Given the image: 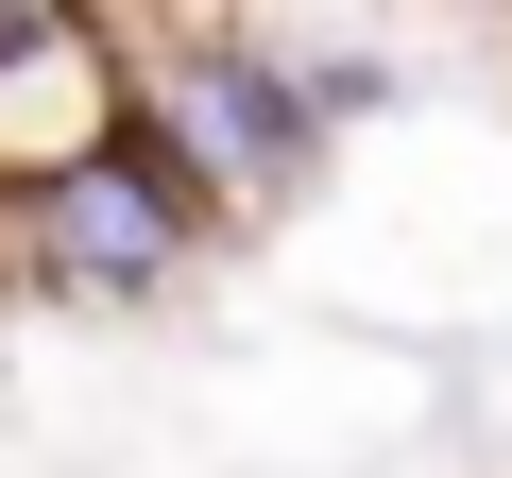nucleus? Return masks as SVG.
<instances>
[{"instance_id": "obj_1", "label": "nucleus", "mask_w": 512, "mask_h": 478, "mask_svg": "<svg viewBox=\"0 0 512 478\" xmlns=\"http://www.w3.org/2000/svg\"><path fill=\"white\" fill-rule=\"evenodd\" d=\"M205 239H222V188L188 171V137L137 69L103 86V120L52 171H18V291H52V308H171L205 274Z\"/></svg>"}, {"instance_id": "obj_2", "label": "nucleus", "mask_w": 512, "mask_h": 478, "mask_svg": "<svg viewBox=\"0 0 512 478\" xmlns=\"http://www.w3.org/2000/svg\"><path fill=\"white\" fill-rule=\"evenodd\" d=\"M120 69L171 103V137H188V171L222 188V222H291V205L342 171V120L308 103L291 18H120Z\"/></svg>"}]
</instances>
